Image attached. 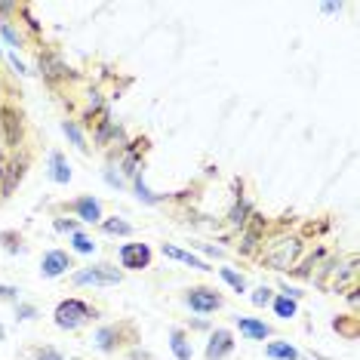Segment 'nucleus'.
<instances>
[{"mask_svg": "<svg viewBox=\"0 0 360 360\" xmlns=\"http://www.w3.org/2000/svg\"><path fill=\"white\" fill-rule=\"evenodd\" d=\"M354 274H357V259H348L345 265H335V271H333V286H335V290H342V286H345Z\"/></svg>", "mask_w": 360, "mask_h": 360, "instance_id": "nucleus-22", "label": "nucleus"}, {"mask_svg": "<svg viewBox=\"0 0 360 360\" xmlns=\"http://www.w3.org/2000/svg\"><path fill=\"white\" fill-rule=\"evenodd\" d=\"M265 357L268 360H299V351L286 339H274V342H268L265 345Z\"/></svg>", "mask_w": 360, "mask_h": 360, "instance_id": "nucleus-17", "label": "nucleus"}, {"mask_svg": "<svg viewBox=\"0 0 360 360\" xmlns=\"http://www.w3.org/2000/svg\"><path fill=\"white\" fill-rule=\"evenodd\" d=\"M102 231H105V234H120V237H127V234H133V225L124 222V219H102Z\"/></svg>", "mask_w": 360, "mask_h": 360, "instance_id": "nucleus-24", "label": "nucleus"}, {"mask_svg": "<svg viewBox=\"0 0 360 360\" xmlns=\"http://www.w3.org/2000/svg\"><path fill=\"white\" fill-rule=\"evenodd\" d=\"M234 323H237V330H240L243 339H250V342H262V339H268L271 335V326H268L265 321H256V317H234Z\"/></svg>", "mask_w": 360, "mask_h": 360, "instance_id": "nucleus-14", "label": "nucleus"}, {"mask_svg": "<svg viewBox=\"0 0 360 360\" xmlns=\"http://www.w3.org/2000/svg\"><path fill=\"white\" fill-rule=\"evenodd\" d=\"M120 274L114 265H93V268H80L75 271V283L77 286H114L120 283Z\"/></svg>", "mask_w": 360, "mask_h": 360, "instance_id": "nucleus-4", "label": "nucleus"}, {"mask_svg": "<svg viewBox=\"0 0 360 360\" xmlns=\"http://www.w3.org/2000/svg\"><path fill=\"white\" fill-rule=\"evenodd\" d=\"M0 136H4V142L10 148H19L22 145V114L10 108V105L0 108Z\"/></svg>", "mask_w": 360, "mask_h": 360, "instance_id": "nucleus-6", "label": "nucleus"}, {"mask_svg": "<svg viewBox=\"0 0 360 360\" xmlns=\"http://www.w3.org/2000/svg\"><path fill=\"white\" fill-rule=\"evenodd\" d=\"M120 330L124 326H117V323H108V326H99L93 335V345L102 351V354H114L120 345H124V339H120Z\"/></svg>", "mask_w": 360, "mask_h": 360, "instance_id": "nucleus-12", "label": "nucleus"}, {"mask_svg": "<svg viewBox=\"0 0 360 360\" xmlns=\"http://www.w3.org/2000/svg\"><path fill=\"white\" fill-rule=\"evenodd\" d=\"M163 256L167 259H176V262H182V265H191V268H198V271H212V268L207 265V259H200V256H194V252H188V250H179L173 247V243H163Z\"/></svg>", "mask_w": 360, "mask_h": 360, "instance_id": "nucleus-15", "label": "nucleus"}, {"mask_svg": "<svg viewBox=\"0 0 360 360\" xmlns=\"http://www.w3.org/2000/svg\"><path fill=\"white\" fill-rule=\"evenodd\" d=\"M357 299H360L357 290H348V305H351V308H357Z\"/></svg>", "mask_w": 360, "mask_h": 360, "instance_id": "nucleus-36", "label": "nucleus"}, {"mask_svg": "<svg viewBox=\"0 0 360 360\" xmlns=\"http://www.w3.org/2000/svg\"><path fill=\"white\" fill-rule=\"evenodd\" d=\"M15 296H19L15 286H0V299H15Z\"/></svg>", "mask_w": 360, "mask_h": 360, "instance_id": "nucleus-35", "label": "nucleus"}, {"mask_svg": "<svg viewBox=\"0 0 360 360\" xmlns=\"http://www.w3.org/2000/svg\"><path fill=\"white\" fill-rule=\"evenodd\" d=\"M271 308H274V314L281 317V321H292V317L299 314V299H292V296H274L271 299Z\"/></svg>", "mask_w": 360, "mask_h": 360, "instance_id": "nucleus-18", "label": "nucleus"}, {"mask_svg": "<svg viewBox=\"0 0 360 360\" xmlns=\"http://www.w3.org/2000/svg\"><path fill=\"white\" fill-rule=\"evenodd\" d=\"M10 62H13V68H15V75H31V71L25 68V65L19 62V56H10Z\"/></svg>", "mask_w": 360, "mask_h": 360, "instance_id": "nucleus-34", "label": "nucleus"}, {"mask_svg": "<svg viewBox=\"0 0 360 360\" xmlns=\"http://www.w3.org/2000/svg\"><path fill=\"white\" fill-rule=\"evenodd\" d=\"M68 268H75V262L65 250H50L44 259H40V274L44 277H62Z\"/></svg>", "mask_w": 360, "mask_h": 360, "instance_id": "nucleus-11", "label": "nucleus"}, {"mask_svg": "<svg viewBox=\"0 0 360 360\" xmlns=\"http://www.w3.org/2000/svg\"><path fill=\"white\" fill-rule=\"evenodd\" d=\"M271 299H274V290H271V286H265V283H262L259 290L252 292V305H259V308L271 305Z\"/></svg>", "mask_w": 360, "mask_h": 360, "instance_id": "nucleus-27", "label": "nucleus"}, {"mask_svg": "<svg viewBox=\"0 0 360 360\" xmlns=\"http://www.w3.org/2000/svg\"><path fill=\"white\" fill-rule=\"evenodd\" d=\"M96 124H99V127H96V145H108L111 136H120V129L111 120L108 111H102V120H96Z\"/></svg>", "mask_w": 360, "mask_h": 360, "instance_id": "nucleus-20", "label": "nucleus"}, {"mask_svg": "<svg viewBox=\"0 0 360 360\" xmlns=\"http://www.w3.org/2000/svg\"><path fill=\"white\" fill-rule=\"evenodd\" d=\"M262 237H265V216H259V212H252L250 222L240 228V252H256Z\"/></svg>", "mask_w": 360, "mask_h": 360, "instance_id": "nucleus-8", "label": "nucleus"}, {"mask_svg": "<svg viewBox=\"0 0 360 360\" xmlns=\"http://www.w3.org/2000/svg\"><path fill=\"white\" fill-rule=\"evenodd\" d=\"M136 194H139V200H145V203H160L163 200V198H158V194H151L148 188H145L142 176H136Z\"/></svg>", "mask_w": 360, "mask_h": 360, "instance_id": "nucleus-29", "label": "nucleus"}, {"mask_svg": "<svg viewBox=\"0 0 360 360\" xmlns=\"http://www.w3.org/2000/svg\"><path fill=\"white\" fill-rule=\"evenodd\" d=\"M56 228H59V231H71V234H75V231H77V222H71V219L65 222V219H59V222H56Z\"/></svg>", "mask_w": 360, "mask_h": 360, "instance_id": "nucleus-33", "label": "nucleus"}, {"mask_svg": "<svg viewBox=\"0 0 360 360\" xmlns=\"http://www.w3.org/2000/svg\"><path fill=\"white\" fill-rule=\"evenodd\" d=\"M299 256H302V240L296 234H281L265 247L262 262H265L271 271H290V268L296 265Z\"/></svg>", "mask_w": 360, "mask_h": 360, "instance_id": "nucleus-1", "label": "nucleus"}, {"mask_svg": "<svg viewBox=\"0 0 360 360\" xmlns=\"http://www.w3.org/2000/svg\"><path fill=\"white\" fill-rule=\"evenodd\" d=\"M185 305L194 311V314H212V311H219L225 305L222 292L212 290V286H191V290L185 292Z\"/></svg>", "mask_w": 360, "mask_h": 360, "instance_id": "nucleus-3", "label": "nucleus"}, {"mask_svg": "<svg viewBox=\"0 0 360 360\" xmlns=\"http://www.w3.org/2000/svg\"><path fill=\"white\" fill-rule=\"evenodd\" d=\"M169 348H173V357L176 360H191L194 357L191 339L185 335L182 326H173V330H169Z\"/></svg>", "mask_w": 360, "mask_h": 360, "instance_id": "nucleus-16", "label": "nucleus"}, {"mask_svg": "<svg viewBox=\"0 0 360 360\" xmlns=\"http://www.w3.org/2000/svg\"><path fill=\"white\" fill-rule=\"evenodd\" d=\"M68 210L75 212L80 222H86V225H99L102 222V200L93 198V194H84V198H77Z\"/></svg>", "mask_w": 360, "mask_h": 360, "instance_id": "nucleus-9", "label": "nucleus"}, {"mask_svg": "<svg viewBox=\"0 0 360 360\" xmlns=\"http://www.w3.org/2000/svg\"><path fill=\"white\" fill-rule=\"evenodd\" d=\"M25 173H28V158L25 154H19L13 163H6L4 176H0V198H10V194L15 191V185L25 179Z\"/></svg>", "mask_w": 360, "mask_h": 360, "instance_id": "nucleus-7", "label": "nucleus"}, {"mask_svg": "<svg viewBox=\"0 0 360 360\" xmlns=\"http://www.w3.org/2000/svg\"><path fill=\"white\" fill-rule=\"evenodd\" d=\"M219 277L231 286L234 292H247V281H243V274H237V271H231V268H219Z\"/></svg>", "mask_w": 360, "mask_h": 360, "instance_id": "nucleus-25", "label": "nucleus"}, {"mask_svg": "<svg viewBox=\"0 0 360 360\" xmlns=\"http://www.w3.org/2000/svg\"><path fill=\"white\" fill-rule=\"evenodd\" d=\"M250 216H252V203L243 200V198H237V203L231 207V212H228V222H231L234 228H243V225L250 222Z\"/></svg>", "mask_w": 360, "mask_h": 360, "instance_id": "nucleus-21", "label": "nucleus"}, {"mask_svg": "<svg viewBox=\"0 0 360 360\" xmlns=\"http://www.w3.org/2000/svg\"><path fill=\"white\" fill-rule=\"evenodd\" d=\"M50 176H53V182H59V185L71 182V167H68V160H65L59 151L50 154Z\"/></svg>", "mask_w": 360, "mask_h": 360, "instance_id": "nucleus-19", "label": "nucleus"}, {"mask_svg": "<svg viewBox=\"0 0 360 360\" xmlns=\"http://www.w3.org/2000/svg\"><path fill=\"white\" fill-rule=\"evenodd\" d=\"M53 321H56L59 330L75 333V330H80V326H86L89 321H96V308L86 305L84 299H62L59 305H56Z\"/></svg>", "mask_w": 360, "mask_h": 360, "instance_id": "nucleus-2", "label": "nucleus"}, {"mask_svg": "<svg viewBox=\"0 0 360 360\" xmlns=\"http://www.w3.org/2000/svg\"><path fill=\"white\" fill-rule=\"evenodd\" d=\"M117 259H120V268H127V271H145V268H151L154 256L148 243H124L117 250Z\"/></svg>", "mask_w": 360, "mask_h": 360, "instance_id": "nucleus-5", "label": "nucleus"}, {"mask_svg": "<svg viewBox=\"0 0 360 360\" xmlns=\"http://www.w3.org/2000/svg\"><path fill=\"white\" fill-rule=\"evenodd\" d=\"M0 34H4V40H6L10 46H22V34L10 25V22H0Z\"/></svg>", "mask_w": 360, "mask_h": 360, "instance_id": "nucleus-28", "label": "nucleus"}, {"mask_svg": "<svg viewBox=\"0 0 360 360\" xmlns=\"http://www.w3.org/2000/svg\"><path fill=\"white\" fill-rule=\"evenodd\" d=\"M71 247H75V252H80V256H93L96 252V243L89 240L86 234H80V231L71 234Z\"/></svg>", "mask_w": 360, "mask_h": 360, "instance_id": "nucleus-26", "label": "nucleus"}, {"mask_svg": "<svg viewBox=\"0 0 360 360\" xmlns=\"http://www.w3.org/2000/svg\"><path fill=\"white\" fill-rule=\"evenodd\" d=\"M234 351V333L231 330H212L207 342V360H225Z\"/></svg>", "mask_w": 360, "mask_h": 360, "instance_id": "nucleus-10", "label": "nucleus"}, {"mask_svg": "<svg viewBox=\"0 0 360 360\" xmlns=\"http://www.w3.org/2000/svg\"><path fill=\"white\" fill-rule=\"evenodd\" d=\"M62 129H65V136H68L71 139V142H75V148L77 151H89V145H86V139H84V133H80V127L75 124V120H65V124H62Z\"/></svg>", "mask_w": 360, "mask_h": 360, "instance_id": "nucleus-23", "label": "nucleus"}, {"mask_svg": "<svg viewBox=\"0 0 360 360\" xmlns=\"http://www.w3.org/2000/svg\"><path fill=\"white\" fill-rule=\"evenodd\" d=\"M37 68H40V75H44L46 80H65V77H75V71L65 65L59 56H53V53H40V59H37Z\"/></svg>", "mask_w": 360, "mask_h": 360, "instance_id": "nucleus-13", "label": "nucleus"}, {"mask_svg": "<svg viewBox=\"0 0 360 360\" xmlns=\"http://www.w3.org/2000/svg\"><path fill=\"white\" fill-rule=\"evenodd\" d=\"M31 317H37V308L34 305H19V321H31Z\"/></svg>", "mask_w": 360, "mask_h": 360, "instance_id": "nucleus-32", "label": "nucleus"}, {"mask_svg": "<svg viewBox=\"0 0 360 360\" xmlns=\"http://www.w3.org/2000/svg\"><path fill=\"white\" fill-rule=\"evenodd\" d=\"M6 339V330H4V326H0V342H4Z\"/></svg>", "mask_w": 360, "mask_h": 360, "instance_id": "nucleus-38", "label": "nucleus"}, {"mask_svg": "<svg viewBox=\"0 0 360 360\" xmlns=\"http://www.w3.org/2000/svg\"><path fill=\"white\" fill-rule=\"evenodd\" d=\"M34 360H65V357H62V351H59V348L44 345V348H37V351H34Z\"/></svg>", "mask_w": 360, "mask_h": 360, "instance_id": "nucleus-30", "label": "nucleus"}, {"mask_svg": "<svg viewBox=\"0 0 360 360\" xmlns=\"http://www.w3.org/2000/svg\"><path fill=\"white\" fill-rule=\"evenodd\" d=\"M335 10H342L339 4H323V13H335Z\"/></svg>", "mask_w": 360, "mask_h": 360, "instance_id": "nucleus-37", "label": "nucleus"}, {"mask_svg": "<svg viewBox=\"0 0 360 360\" xmlns=\"http://www.w3.org/2000/svg\"><path fill=\"white\" fill-rule=\"evenodd\" d=\"M19 13L25 15V22H28V28H31V31H40V22L34 19V15H31V10H28V6H19Z\"/></svg>", "mask_w": 360, "mask_h": 360, "instance_id": "nucleus-31", "label": "nucleus"}]
</instances>
